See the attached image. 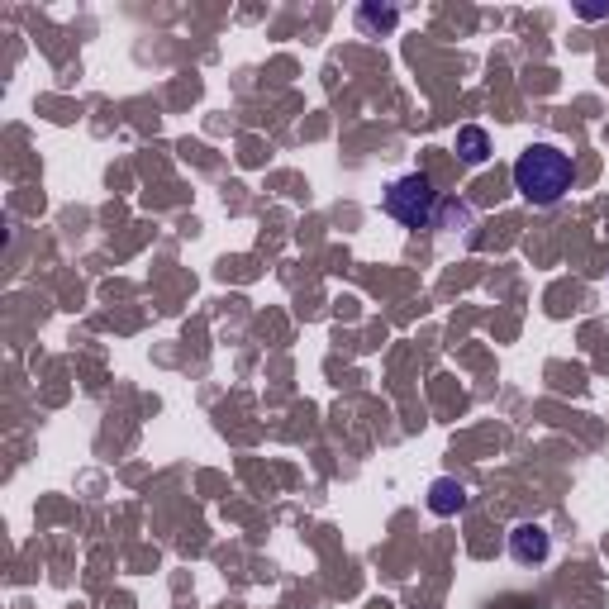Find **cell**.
I'll return each mask as SVG.
<instances>
[{
	"instance_id": "3",
	"label": "cell",
	"mask_w": 609,
	"mask_h": 609,
	"mask_svg": "<svg viewBox=\"0 0 609 609\" xmlns=\"http://www.w3.org/2000/svg\"><path fill=\"white\" fill-rule=\"evenodd\" d=\"M552 557V533L543 529V524H533V519H524V524H514L510 529V562L514 567H543Z\"/></svg>"
},
{
	"instance_id": "2",
	"label": "cell",
	"mask_w": 609,
	"mask_h": 609,
	"mask_svg": "<svg viewBox=\"0 0 609 609\" xmlns=\"http://www.w3.org/2000/svg\"><path fill=\"white\" fill-rule=\"evenodd\" d=\"M381 210H386L400 229H438L443 200H438V191H433L429 172H405V177H395L391 186H386Z\"/></svg>"
},
{
	"instance_id": "6",
	"label": "cell",
	"mask_w": 609,
	"mask_h": 609,
	"mask_svg": "<svg viewBox=\"0 0 609 609\" xmlns=\"http://www.w3.org/2000/svg\"><path fill=\"white\" fill-rule=\"evenodd\" d=\"M457 158L467 162V167H481V162L491 158V134L481 124H462L457 129Z\"/></svg>"
},
{
	"instance_id": "5",
	"label": "cell",
	"mask_w": 609,
	"mask_h": 609,
	"mask_svg": "<svg viewBox=\"0 0 609 609\" xmlns=\"http://www.w3.org/2000/svg\"><path fill=\"white\" fill-rule=\"evenodd\" d=\"M357 34L362 39H386V34H395V24H400V10L395 5H376V0H367V5H357Z\"/></svg>"
},
{
	"instance_id": "4",
	"label": "cell",
	"mask_w": 609,
	"mask_h": 609,
	"mask_svg": "<svg viewBox=\"0 0 609 609\" xmlns=\"http://www.w3.org/2000/svg\"><path fill=\"white\" fill-rule=\"evenodd\" d=\"M467 505H472V495H467V486H462L457 476H438V481H429V514L452 519V514H462Z\"/></svg>"
},
{
	"instance_id": "7",
	"label": "cell",
	"mask_w": 609,
	"mask_h": 609,
	"mask_svg": "<svg viewBox=\"0 0 609 609\" xmlns=\"http://www.w3.org/2000/svg\"><path fill=\"white\" fill-rule=\"evenodd\" d=\"M576 15H581V20H605V15H609V5H581Z\"/></svg>"
},
{
	"instance_id": "1",
	"label": "cell",
	"mask_w": 609,
	"mask_h": 609,
	"mask_svg": "<svg viewBox=\"0 0 609 609\" xmlns=\"http://www.w3.org/2000/svg\"><path fill=\"white\" fill-rule=\"evenodd\" d=\"M571 186H576V162H571V153H562L557 143H529V148L514 158V191L529 200L533 210L562 205Z\"/></svg>"
}]
</instances>
